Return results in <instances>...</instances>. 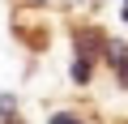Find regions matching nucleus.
Returning a JSON list of instances; mask_svg holds the SVG:
<instances>
[{
    "label": "nucleus",
    "mask_w": 128,
    "mask_h": 124,
    "mask_svg": "<svg viewBox=\"0 0 128 124\" xmlns=\"http://www.w3.org/2000/svg\"><path fill=\"white\" fill-rule=\"evenodd\" d=\"M90 77V60H77V64H73V81H86Z\"/></svg>",
    "instance_id": "1"
},
{
    "label": "nucleus",
    "mask_w": 128,
    "mask_h": 124,
    "mask_svg": "<svg viewBox=\"0 0 128 124\" xmlns=\"http://www.w3.org/2000/svg\"><path fill=\"white\" fill-rule=\"evenodd\" d=\"M9 111H13V98H0V120H4Z\"/></svg>",
    "instance_id": "2"
},
{
    "label": "nucleus",
    "mask_w": 128,
    "mask_h": 124,
    "mask_svg": "<svg viewBox=\"0 0 128 124\" xmlns=\"http://www.w3.org/2000/svg\"><path fill=\"white\" fill-rule=\"evenodd\" d=\"M124 17H128V9H124Z\"/></svg>",
    "instance_id": "3"
}]
</instances>
